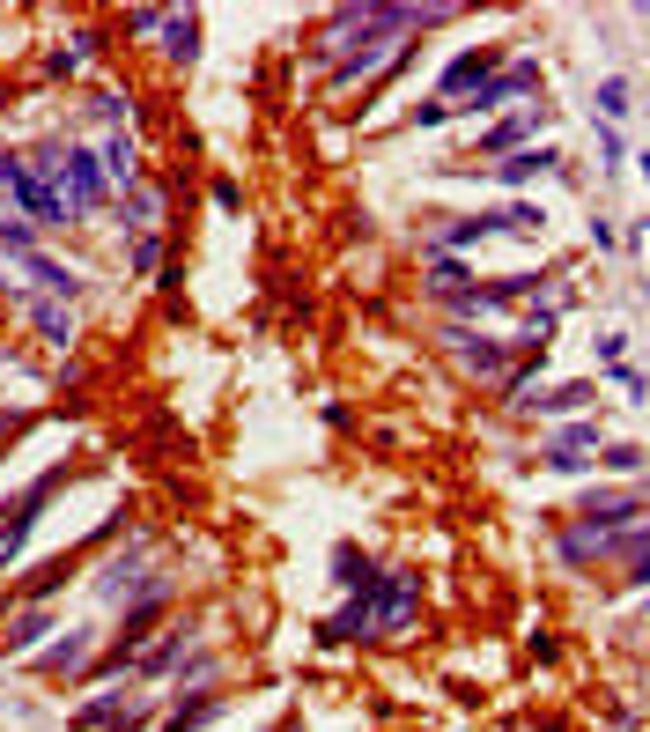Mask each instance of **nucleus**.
Masks as SVG:
<instances>
[{
  "mask_svg": "<svg viewBox=\"0 0 650 732\" xmlns=\"http://www.w3.org/2000/svg\"><path fill=\"white\" fill-rule=\"evenodd\" d=\"M37 178L52 185V193L67 200V215L82 222V215H97V208H111V178H104V163L89 156L82 141H37Z\"/></svg>",
  "mask_w": 650,
  "mask_h": 732,
  "instance_id": "1",
  "label": "nucleus"
},
{
  "mask_svg": "<svg viewBox=\"0 0 650 732\" xmlns=\"http://www.w3.org/2000/svg\"><path fill=\"white\" fill-rule=\"evenodd\" d=\"M0 200H8V208L30 222V230H67V222H74L67 200L52 193L45 178H37V163L23 156V148H8V156H0Z\"/></svg>",
  "mask_w": 650,
  "mask_h": 732,
  "instance_id": "2",
  "label": "nucleus"
},
{
  "mask_svg": "<svg viewBox=\"0 0 650 732\" xmlns=\"http://www.w3.org/2000/svg\"><path fill=\"white\" fill-rule=\"evenodd\" d=\"M60 481H67V466H52V474H37V481L23 488V496H15L8 511H0V562H15V555H23V533H30L37 518H45V503L60 496Z\"/></svg>",
  "mask_w": 650,
  "mask_h": 732,
  "instance_id": "3",
  "label": "nucleus"
},
{
  "mask_svg": "<svg viewBox=\"0 0 650 732\" xmlns=\"http://www.w3.org/2000/svg\"><path fill=\"white\" fill-rule=\"evenodd\" d=\"M488 67H503V52H495V45L466 52V60H451V67H444V97H436V104H466V97H473V82H481Z\"/></svg>",
  "mask_w": 650,
  "mask_h": 732,
  "instance_id": "4",
  "label": "nucleus"
},
{
  "mask_svg": "<svg viewBox=\"0 0 650 732\" xmlns=\"http://www.w3.org/2000/svg\"><path fill=\"white\" fill-rule=\"evenodd\" d=\"M133 718H141V703H133V696H104V703L74 710V732H126Z\"/></svg>",
  "mask_w": 650,
  "mask_h": 732,
  "instance_id": "5",
  "label": "nucleus"
},
{
  "mask_svg": "<svg viewBox=\"0 0 650 732\" xmlns=\"http://www.w3.org/2000/svg\"><path fill=\"white\" fill-rule=\"evenodd\" d=\"M163 607H170V585H148V592H141V599H133V607H126V622H119V644L133 651V644H141L148 629L163 622Z\"/></svg>",
  "mask_w": 650,
  "mask_h": 732,
  "instance_id": "6",
  "label": "nucleus"
},
{
  "mask_svg": "<svg viewBox=\"0 0 650 732\" xmlns=\"http://www.w3.org/2000/svg\"><path fill=\"white\" fill-rule=\"evenodd\" d=\"M15 267H23V274L37 281V289H52V296H60V304H67V296H82V274L52 267V252H23V259H15Z\"/></svg>",
  "mask_w": 650,
  "mask_h": 732,
  "instance_id": "7",
  "label": "nucleus"
},
{
  "mask_svg": "<svg viewBox=\"0 0 650 732\" xmlns=\"http://www.w3.org/2000/svg\"><path fill=\"white\" fill-rule=\"evenodd\" d=\"M584 452H599V429H591V422H569V429L547 437V466H577Z\"/></svg>",
  "mask_w": 650,
  "mask_h": 732,
  "instance_id": "8",
  "label": "nucleus"
},
{
  "mask_svg": "<svg viewBox=\"0 0 650 732\" xmlns=\"http://www.w3.org/2000/svg\"><path fill=\"white\" fill-rule=\"evenodd\" d=\"M89 651H97V636L89 629H74L60 651H52V659H37V673H45V681H74V666H89Z\"/></svg>",
  "mask_w": 650,
  "mask_h": 732,
  "instance_id": "9",
  "label": "nucleus"
},
{
  "mask_svg": "<svg viewBox=\"0 0 650 732\" xmlns=\"http://www.w3.org/2000/svg\"><path fill=\"white\" fill-rule=\"evenodd\" d=\"M30 318H37V333H45V348H74V304H60V296H52V304H30Z\"/></svg>",
  "mask_w": 650,
  "mask_h": 732,
  "instance_id": "10",
  "label": "nucleus"
},
{
  "mask_svg": "<svg viewBox=\"0 0 650 732\" xmlns=\"http://www.w3.org/2000/svg\"><path fill=\"white\" fill-rule=\"evenodd\" d=\"M163 45H170V60H193V52H200V15L193 8H170L163 15Z\"/></svg>",
  "mask_w": 650,
  "mask_h": 732,
  "instance_id": "11",
  "label": "nucleus"
},
{
  "mask_svg": "<svg viewBox=\"0 0 650 732\" xmlns=\"http://www.w3.org/2000/svg\"><path fill=\"white\" fill-rule=\"evenodd\" d=\"M532 126H540V119H503V126H488V134H481V156L510 163V156H518V141H532Z\"/></svg>",
  "mask_w": 650,
  "mask_h": 732,
  "instance_id": "12",
  "label": "nucleus"
},
{
  "mask_svg": "<svg viewBox=\"0 0 650 732\" xmlns=\"http://www.w3.org/2000/svg\"><path fill=\"white\" fill-rule=\"evenodd\" d=\"M193 629H200V622H178L156 651H141V681H148V673H170V666H178V659H185V644H193Z\"/></svg>",
  "mask_w": 650,
  "mask_h": 732,
  "instance_id": "13",
  "label": "nucleus"
},
{
  "mask_svg": "<svg viewBox=\"0 0 650 732\" xmlns=\"http://www.w3.org/2000/svg\"><path fill=\"white\" fill-rule=\"evenodd\" d=\"M156 215H163V185H156V178H141V185L126 193V222L148 237V222H156Z\"/></svg>",
  "mask_w": 650,
  "mask_h": 732,
  "instance_id": "14",
  "label": "nucleus"
},
{
  "mask_svg": "<svg viewBox=\"0 0 650 732\" xmlns=\"http://www.w3.org/2000/svg\"><path fill=\"white\" fill-rule=\"evenodd\" d=\"M333 577H340V585H377L385 570H377V562L362 555V548H340V555H333Z\"/></svg>",
  "mask_w": 650,
  "mask_h": 732,
  "instance_id": "15",
  "label": "nucleus"
},
{
  "mask_svg": "<svg viewBox=\"0 0 650 732\" xmlns=\"http://www.w3.org/2000/svg\"><path fill=\"white\" fill-rule=\"evenodd\" d=\"M429 289H458L466 296V259L458 252H429Z\"/></svg>",
  "mask_w": 650,
  "mask_h": 732,
  "instance_id": "16",
  "label": "nucleus"
},
{
  "mask_svg": "<svg viewBox=\"0 0 650 732\" xmlns=\"http://www.w3.org/2000/svg\"><path fill=\"white\" fill-rule=\"evenodd\" d=\"M584 400H591V385H584V378H569V385H554V392H540V407H547V415H577Z\"/></svg>",
  "mask_w": 650,
  "mask_h": 732,
  "instance_id": "17",
  "label": "nucleus"
},
{
  "mask_svg": "<svg viewBox=\"0 0 650 732\" xmlns=\"http://www.w3.org/2000/svg\"><path fill=\"white\" fill-rule=\"evenodd\" d=\"M540 171H554V148H518L503 163V178H540Z\"/></svg>",
  "mask_w": 650,
  "mask_h": 732,
  "instance_id": "18",
  "label": "nucleus"
},
{
  "mask_svg": "<svg viewBox=\"0 0 650 732\" xmlns=\"http://www.w3.org/2000/svg\"><path fill=\"white\" fill-rule=\"evenodd\" d=\"M45 629H52V614H45V607H30L23 622L8 629V651H30V644H37V636H45Z\"/></svg>",
  "mask_w": 650,
  "mask_h": 732,
  "instance_id": "19",
  "label": "nucleus"
},
{
  "mask_svg": "<svg viewBox=\"0 0 650 732\" xmlns=\"http://www.w3.org/2000/svg\"><path fill=\"white\" fill-rule=\"evenodd\" d=\"M170 259H163V237L148 230V237H133V274H163Z\"/></svg>",
  "mask_w": 650,
  "mask_h": 732,
  "instance_id": "20",
  "label": "nucleus"
},
{
  "mask_svg": "<svg viewBox=\"0 0 650 732\" xmlns=\"http://www.w3.org/2000/svg\"><path fill=\"white\" fill-rule=\"evenodd\" d=\"M104 163H111L119 178H133V134H111V141H104Z\"/></svg>",
  "mask_w": 650,
  "mask_h": 732,
  "instance_id": "21",
  "label": "nucleus"
},
{
  "mask_svg": "<svg viewBox=\"0 0 650 732\" xmlns=\"http://www.w3.org/2000/svg\"><path fill=\"white\" fill-rule=\"evenodd\" d=\"M599 459H606V466H621V474H636V466H643L636 444H599Z\"/></svg>",
  "mask_w": 650,
  "mask_h": 732,
  "instance_id": "22",
  "label": "nucleus"
},
{
  "mask_svg": "<svg viewBox=\"0 0 650 732\" xmlns=\"http://www.w3.org/2000/svg\"><path fill=\"white\" fill-rule=\"evenodd\" d=\"M599 355L621 370V363H628V333H599Z\"/></svg>",
  "mask_w": 650,
  "mask_h": 732,
  "instance_id": "23",
  "label": "nucleus"
},
{
  "mask_svg": "<svg viewBox=\"0 0 650 732\" xmlns=\"http://www.w3.org/2000/svg\"><path fill=\"white\" fill-rule=\"evenodd\" d=\"M621 577H628V585H650V540H643L636 555H628V570H621Z\"/></svg>",
  "mask_w": 650,
  "mask_h": 732,
  "instance_id": "24",
  "label": "nucleus"
},
{
  "mask_svg": "<svg viewBox=\"0 0 650 732\" xmlns=\"http://www.w3.org/2000/svg\"><path fill=\"white\" fill-rule=\"evenodd\" d=\"M0 607H8V592H0Z\"/></svg>",
  "mask_w": 650,
  "mask_h": 732,
  "instance_id": "25",
  "label": "nucleus"
}]
</instances>
